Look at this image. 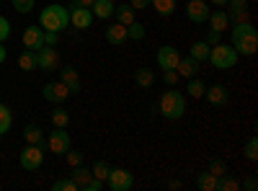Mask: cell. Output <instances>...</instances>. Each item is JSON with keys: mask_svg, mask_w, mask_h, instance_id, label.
Instances as JSON below:
<instances>
[{"mask_svg": "<svg viewBox=\"0 0 258 191\" xmlns=\"http://www.w3.org/2000/svg\"><path fill=\"white\" fill-rule=\"evenodd\" d=\"M232 49L243 57H253L258 52V31L250 21L232 26Z\"/></svg>", "mask_w": 258, "mask_h": 191, "instance_id": "cell-1", "label": "cell"}, {"mask_svg": "<svg viewBox=\"0 0 258 191\" xmlns=\"http://www.w3.org/2000/svg\"><path fill=\"white\" fill-rule=\"evenodd\" d=\"M39 26L44 29V31H62V29H68L70 26V8H64L59 3H52L47 8H41L39 13Z\"/></svg>", "mask_w": 258, "mask_h": 191, "instance_id": "cell-2", "label": "cell"}, {"mask_svg": "<svg viewBox=\"0 0 258 191\" xmlns=\"http://www.w3.org/2000/svg\"><path fill=\"white\" fill-rule=\"evenodd\" d=\"M186 114V98L181 91H165L160 96V116L168 121H176Z\"/></svg>", "mask_w": 258, "mask_h": 191, "instance_id": "cell-3", "label": "cell"}, {"mask_svg": "<svg viewBox=\"0 0 258 191\" xmlns=\"http://www.w3.org/2000/svg\"><path fill=\"white\" fill-rule=\"evenodd\" d=\"M238 52L232 49V44H225V41H220V44H214L209 49V62L214 70H230L238 65Z\"/></svg>", "mask_w": 258, "mask_h": 191, "instance_id": "cell-4", "label": "cell"}, {"mask_svg": "<svg viewBox=\"0 0 258 191\" xmlns=\"http://www.w3.org/2000/svg\"><path fill=\"white\" fill-rule=\"evenodd\" d=\"M106 183H109L111 191H129L135 186V176H132V171H126V168H111Z\"/></svg>", "mask_w": 258, "mask_h": 191, "instance_id": "cell-5", "label": "cell"}, {"mask_svg": "<svg viewBox=\"0 0 258 191\" xmlns=\"http://www.w3.org/2000/svg\"><path fill=\"white\" fill-rule=\"evenodd\" d=\"M36 54V68L44 70V73H54L59 68V52L57 47H41L34 52Z\"/></svg>", "mask_w": 258, "mask_h": 191, "instance_id": "cell-6", "label": "cell"}, {"mask_svg": "<svg viewBox=\"0 0 258 191\" xmlns=\"http://www.w3.org/2000/svg\"><path fill=\"white\" fill-rule=\"evenodd\" d=\"M21 168H26V171H36V168H41V163H44V147L39 145H29L26 150H21Z\"/></svg>", "mask_w": 258, "mask_h": 191, "instance_id": "cell-7", "label": "cell"}, {"mask_svg": "<svg viewBox=\"0 0 258 191\" xmlns=\"http://www.w3.org/2000/svg\"><path fill=\"white\" fill-rule=\"evenodd\" d=\"M47 147L54 155H64L70 150V135L59 130V126H54V132H49V137H47Z\"/></svg>", "mask_w": 258, "mask_h": 191, "instance_id": "cell-8", "label": "cell"}, {"mask_svg": "<svg viewBox=\"0 0 258 191\" xmlns=\"http://www.w3.org/2000/svg\"><path fill=\"white\" fill-rule=\"evenodd\" d=\"M212 8L207 0H188L186 3V18L191 21V24H204V21L209 18Z\"/></svg>", "mask_w": 258, "mask_h": 191, "instance_id": "cell-9", "label": "cell"}, {"mask_svg": "<svg viewBox=\"0 0 258 191\" xmlns=\"http://www.w3.org/2000/svg\"><path fill=\"white\" fill-rule=\"evenodd\" d=\"M155 59H158L160 70H176V68H178V59H181V54H178V49H176L173 44H163V47L158 49Z\"/></svg>", "mask_w": 258, "mask_h": 191, "instance_id": "cell-10", "label": "cell"}, {"mask_svg": "<svg viewBox=\"0 0 258 191\" xmlns=\"http://www.w3.org/2000/svg\"><path fill=\"white\" fill-rule=\"evenodd\" d=\"M41 96H44L47 101H52V103H62L64 98L70 96V91H68V86H64L62 80H57V83H47V86L41 88Z\"/></svg>", "mask_w": 258, "mask_h": 191, "instance_id": "cell-11", "label": "cell"}, {"mask_svg": "<svg viewBox=\"0 0 258 191\" xmlns=\"http://www.w3.org/2000/svg\"><path fill=\"white\" fill-rule=\"evenodd\" d=\"M70 24H73L75 29H91V24H93L91 8H80V6L73 3V8H70Z\"/></svg>", "mask_w": 258, "mask_h": 191, "instance_id": "cell-12", "label": "cell"}, {"mask_svg": "<svg viewBox=\"0 0 258 191\" xmlns=\"http://www.w3.org/2000/svg\"><path fill=\"white\" fill-rule=\"evenodd\" d=\"M24 47L31 49V52L44 47V29H41V26H26V31H24Z\"/></svg>", "mask_w": 258, "mask_h": 191, "instance_id": "cell-13", "label": "cell"}, {"mask_svg": "<svg viewBox=\"0 0 258 191\" xmlns=\"http://www.w3.org/2000/svg\"><path fill=\"white\" fill-rule=\"evenodd\" d=\"M59 80L68 86L70 96H78V93H80V75H78L75 68H62V70H59Z\"/></svg>", "mask_w": 258, "mask_h": 191, "instance_id": "cell-14", "label": "cell"}, {"mask_svg": "<svg viewBox=\"0 0 258 191\" xmlns=\"http://www.w3.org/2000/svg\"><path fill=\"white\" fill-rule=\"evenodd\" d=\"M207 24H209V29L212 31H227L230 29V16H227V11H222V8H217V11H212L209 13V18H207Z\"/></svg>", "mask_w": 258, "mask_h": 191, "instance_id": "cell-15", "label": "cell"}, {"mask_svg": "<svg viewBox=\"0 0 258 191\" xmlns=\"http://www.w3.org/2000/svg\"><path fill=\"white\" fill-rule=\"evenodd\" d=\"M204 98H207L212 106H225V103L230 101V93H227V88H225V86H207Z\"/></svg>", "mask_w": 258, "mask_h": 191, "instance_id": "cell-16", "label": "cell"}, {"mask_svg": "<svg viewBox=\"0 0 258 191\" xmlns=\"http://www.w3.org/2000/svg\"><path fill=\"white\" fill-rule=\"evenodd\" d=\"M199 70H202V62H197L194 57H181L178 59V68H176V73L181 78H197Z\"/></svg>", "mask_w": 258, "mask_h": 191, "instance_id": "cell-17", "label": "cell"}, {"mask_svg": "<svg viewBox=\"0 0 258 191\" xmlns=\"http://www.w3.org/2000/svg\"><path fill=\"white\" fill-rule=\"evenodd\" d=\"M114 8H116L114 0H93L91 13H93V18H111L114 16Z\"/></svg>", "mask_w": 258, "mask_h": 191, "instance_id": "cell-18", "label": "cell"}, {"mask_svg": "<svg viewBox=\"0 0 258 191\" xmlns=\"http://www.w3.org/2000/svg\"><path fill=\"white\" fill-rule=\"evenodd\" d=\"M106 41H109V44H114V47H121L124 41H126V26L111 24L109 29H106Z\"/></svg>", "mask_w": 258, "mask_h": 191, "instance_id": "cell-19", "label": "cell"}, {"mask_svg": "<svg viewBox=\"0 0 258 191\" xmlns=\"http://www.w3.org/2000/svg\"><path fill=\"white\" fill-rule=\"evenodd\" d=\"M114 16H116V24H121V26H129L132 21H137L135 18L137 11L129 6V3H119V8H114Z\"/></svg>", "mask_w": 258, "mask_h": 191, "instance_id": "cell-20", "label": "cell"}, {"mask_svg": "<svg viewBox=\"0 0 258 191\" xmlns=\"http://www.w3.org/2000/svg\"><path fill=\"white\" fill-rule=\"evenodd\" d=\"M73 181H75V186H78V191H83L85 186L91 183V178H93V173H91V168H85V165H75L73 168V176H70Z\"/></svg>", "mask_w": 258, "mask_h": 191, "instance_id": "cell-21", "label": "cell"}, {"mask_svg": "<svg viewBox=\"0 0 258 191\" xmlns=\"http://www.w3.org/2000/svg\"><path fill=\"white\" fill-rule=\"evenodd\" d=\"M24 137H26L29 145H39V147H44V145H47V140H44V130H41V126H36V124H29V126H26V130H24Z\"/></svg>", "mask_w": 258, "mask_h": 191, "instance_id": "cell-22", "label": "cell"}, {"mask_svg": "<svg viewBox=\"0 0 258 191\" xmlns=\"http://www.w3.org/2000/svg\"><path fill=\"white\" fill-rule=\"evenodd\" d=\"M135 83L140 88H153L155 86V73L150 68H137L135 70Z\"/></svg>", "mask_w": 258, "mask_h": 191, "instance_id": "cell-23", "label": "cell"}, {"mask_svg": "<svg viewBox=\"0 0 258 191\" xmlns=\"http://www.w3.org/2000/svg\"><path fill=\"white\" fill-rule=\"evenodd\" d=\"M214 191H240V181L235 176H230V173H222V176H217Z\"/></svg>", "mask_w": 258, "mask_h": 191, "instance_id": "cell-24", "label": "cell"}, {"mask_svg": "<svg viewBox=\"0 0 258 191\" xmlns=\"http://www.w3.org/2000/svg\"><path fill=\"white\" fill-rule=\"evenodd\" d=\"M176 6H178V0H150V8H155L163 18L173 16L176 13Z\"/></svg>", "mask_w": 258, "mask_h": 191, "instance_id": "cell-25", "label": "cell"}, {"mask_svg": "<svg viewBox=\"0 0 258 191\" xmlns=\"http://www.w3.org/2000/svg\"><path fill=\"white\" fill-rule=\"evenodd\" d=\"M209 44H207V41L202 39V41H194V44L188 47V57H194V59H197V62H204V59H209Z\"/></svg>", "mask_w": 258, "mask_h": 191, "instance_id": "cell-26", "label": "cell"}, {"mask_svg": "<svg viewBox=\"0 0 258 191\" xmlns=\"http://www.w3.org/2000/svg\"><path fill=\"white\" fill-rule=\"evenodd\" d=\"M11 126H13V114L6 103H0V137L6 132H11Z\"/></svg>", "mask_w": 258, "mask_h": 191, "instance_id": "cell-27", "label": "cell"}, {"mask_svg": "<svg viewBox=\"0 0 258 191\" xmlns=\"http://www.w3.org/2000/svg\"><path fill=\"white\" fill-rule=\"evenodd\" d=\"M204 91H207V83H204V80H199V78H188L186 93H188L191 98H202V96H204Z\"/></svg>", "mask_w": 258, "mask_h": 191, "instance_id": "cell-28", "label": "cell"}, {"mask_svg": "<svg viewBox=\"0 0 258 191\" xmlns=\"http://www.w3.org/2000/svg\"><path fill=\"white\" fill-rule=\"evenodd\" d=\"M52 124L59 126V130H68V124H70V114H68V109L57 106V109L52 111Z\"/></svg>", "mask_w": 258, "mask_h": 191, "instance_id": "cell-29", "label": "cell"}, {"mask_svg": "<svg viewBox=\"0 0 258 191\" xmlns=\"http://www.w3.org/2000/svg\"><path fill=\"white\" fill-rule=\"evenodd\" d=\"M214 183H217V176H212L209 171H202L197 176V188L202 191H214Z\"/></svg>", "mask_w": 258, "mask_h": 191, "instance_id": "cell-30", "label": "cell"}, {"mask_svg": "<svg viewBox=\"0 0 258 191\" xmlns=\"http://www.w3.org/2000/svg\"><path fill=\"white\" fill-rule=\"evenodd\" d=\"M18 68L21 70H36V54L31 49H24L18 57Z\"/></svg>", "mask_w": 258, "mask_h": 191, "instance_id": "cell-31", "label": "cell"}, {"mask_svg": "<svg viewBox=\"0 0 258 191\" xmlns=\"http://www.w3.org/2000/svg\"><path fill=\"white\" fill-rule=\"evenodd\" d=\"M109 171H111V165L106 163V160H96V165L91 168L93 178H98V181H103V183H106V178H109Z\"/></svg>", "mask_w": 258, "mask_h": 191, "instance_id": "cell-32", "label": "cell"}, {"mask_svg": "<svg viewBox=\"0 0 258 191\" xmlns=\"http://www.w3.org/2000/svg\"><path fill=\"white\" fill-rule=\"evenodd\" d=\"M207 171H209L212 176H222V173H227V163H225L222 158H212V160L207 163Z\"/></svg>", "mask_w": 258, "mask_h": 191, "instance_id": "cell-33", "label": "cell"}, {"mask_svg": "<svg viewBox=\"0 0 258 191\" xmlns=\"http://www.w3.org/2000/svg\"><path fill=\"white\" fill-rule=\"evenodd\" d=\"M126 39H132V41L145 39V26L140 24V21H132V24L126 26Z\"/></svg>", "mask_w": 258, "mask_h": 191, "instance_id": "cell-34", "label": "cell"}, {"mask_svg": "<svg viewBox=\"0 0 258 191\" xmlns=\"http://www.w3.org/2000/svg\"><path fill=\"white\" fill-rule=\"evenodd\" d=\"M245 158H248V160H253V163L258 160V137H255V135L245 142Z\"/></svg>", "mask_w": 258, "mask_h": 191, "instance_id": "cell-35", "label": "cell"}, {"mask_svg": "<svg viewBox=\"0 0 258 191\" xmlns=\"http://www.w3.org/2000/svg\"><path fill=\"white\" fill-rule=\"evenodd\" d=\"M52 191H78V186H75L73 178H57L52 183Z\"/></svg>", "mask_w": 258, "mask_h": 191, "instance_id": "cell-36", "label": "cell"}, {"mask_svg": "<svg viewBox=\"0 0 258 191\" xmlns=\"http://www.w3.org/2000/svg\"><path fill=\"white\" fill-rule=\"evenodd\" d=\"M34 6H36V0H13V8L18 13H31Z\"/></svg>", "mask_w": 258, "mask_h": 191, "instance_id": "cell-37", "label": "cell"}, {"mask_svg": "<svg viewBox=\"0 0 258 191\" xmlns=\"http://www.w3.org/2000/svg\"><path fill=\"white\" fill-rule=\"evenodd\" d=\"M64 160H68L70 168L83 165V153H80V150H68V153H64Z\"/></svg>", "mask_w": 258, "mask_h": 191, "instance_id": "cell-38", "label": "cell"}, {"mask_svg": "<svg viewBox=\"0 0 258 191\" xmlns=\"http://www.w3.org/2000/svg\"><path fill=\"white\" fill-rule=\"evenodd\" d=\"M11 36V21L6 16H0V41H6Z\"/></svg>", "mask_w": 258, "mask_h": 191, "instance_id": "cell-39", "label": "cell"}, {"mask_svg": "<svg viewBox=\"0 0 258 191\" xmlns=\"http://www.w3.org/2000/svg\"><path fill=\"white\" fill-rule=\"evenodd\" d=\"M163 83L173 88L176 83H178V73H176V70H163Z\"/></svg>", "mask_w": 258, "mask_h": 191, "instance_id": "cell-40", "label": "cell"}, {"mask_svg": "<svg viewBox=\"0 0 258 191\" xmlns=\"http://www.w3.org/2000/svg\"><path fill=\"white\" fill-rule=\"evenodd\" d=\"M230 11L227 13H243V11H248V3H245V0H230Z\"/></svg>", "mask_w": 258, "mask_h": 191, "instance_id": "cell-41", "label": "cell"}, {"mask_svg": "<svg viewBox=\"0 0 258 191\" xmlns=\"http://www.w3.org/2000/svg\"><path fill=\"white\" fill-rule=\"evenodd\" d=\"M59 34L57 31H44V47H57Z\"/></svg>", "mask_w": 258, "mask_h": 191, "instance_id": "cell-42", "label": "cell"}, {"mask_svg": "<svg viewBox=\"0 0 258 191\" xmlns=\"http://www.w3.org/2000/svg\"><path fill=\"white\" fill-rule=\"evenodd\" d=\"M204 41H207L209 47H214V44H220V41H222V34H220V31H212V29H209V34H207V39H204Z\"/></svg>", "mask_w": 258, "mask_h": 191, "instance_id": "cell-43", "label": "cell"}, {"mask_svg": "<svg viewBox=\"0 0 258 191\" xmlns=\"http://www.w3.org/2000/svg\"><path fill=\"white\" fill-rule=\"evenodd\" d=\"M240 188H245V191H255V188H258V178H255V176H248V178L240 183Z\"/></svg>", "mask_w": 258, "mask_h": 191, "instance_id": "cell-44", "label": "cell"}, {"mask_svg": "<svg viewBox=\"0 0 258 191\" xmlns=\"http://www.w3.org/2000/svg\"><path fill=\"white\" fill-rule=\"evenodd\" d=\"M129 6L135 11H145V8H150V0H129Z\"/></svg>", "mask_w": 258, "mask_h": 191, "instance_id": "cell-45", "label": "cell"}, {"mask_svg": "<svg viewBox=\"0 0 258 191\" xmlns=\"http://www.w3.org/2000/svg\"><path fill=\"white\" fill-rule=\"evenodd\" d=\"M101 188H103V181H98V178H91V183L85 186L83 191H101Z\"/></svg>", "mask_w": 258, "mask_h": 191, "instance_id": "cell-46", "label": "cell"}, {"mask_svg": "<svg viewBox=\"0 0 258 191\" xmlns=\"http://www.w3.org/2000/svg\"><path fill=\"white\" fill-rule=\"evenodd\" d=\"M75 6H80V8H91L93 6V0H73Z\"/></svg>", "mask_w": 258, "mask_h": 191, "instance_id": "cell-47", "label": "cell"}, {"mask_svg": "<svg viewBox=\"0 0 258 191\" xmlns=\"http://www.w3.org/2000/svg\"><path fill=\"white\" fill-rule=\"evenodd\" d=\"M207 3H212V6H217V8H225L230 0H207Z\"/></svg>", "mask_w": 258, "mask_h": 191, "instance_id": "cell-48", "label": "cell"}, {"mask_svg": "<svg viewBox=\"0 0 258 191\" xmlns=\"http://www.w3.org/2000/svg\"><path fill=\"white\" fill-rule=\"evenodd\" d=\"M6 57H8V52H6V47H3V41H0V65L6 62Z\"/></svg>", "mask_w": 258, "mask_h": 191, "instance_id": "cell-49", "label": "cell"}, {"mask_svg": "<svg viewBox=\"0 0 258 191\" xmlns=\"http://www.w3.org/2000/svg\"><path fill=\"white\" fill-rule=\"evenodd\" d=\"M114 3H116V0H114Z\"/></svg>", "mask_w": 258, "mask_h": 191, "instance_id": "cell-50", "label": "cell"}]
</instances>
